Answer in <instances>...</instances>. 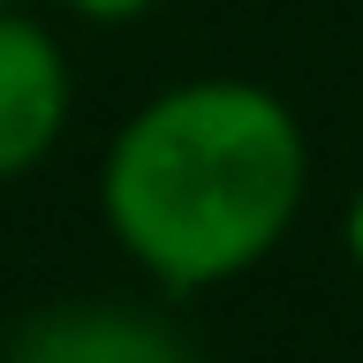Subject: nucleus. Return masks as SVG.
<instances>
[{"label": "nucleus", "instance_id": "nucleus-1", "mask_svg": "<svg viewBox=\"0 0 363 363\" xmlns=\"http://www.w3.org/2000/svg\"><path fill=\"white\" fill-rule=\"evenodd\" d=\"M311 197L303 113L257 76L152 91L99 152V220L152 288L212 295L288 242Z\"/></svg>", "mask_w": 363, "mask_h": 363}, {"label": "nucleus", "instance_id": "nucleus-2", "mask_svg": "<svg viewBox=\"0 0 363 363\" xmlns=\"http://www.w3.org/2000/svg\"><path fill=\"white\" fill-rule=\"evenodd\" d=\"M0 363H204L174 318L121 303V295H76L45 303L16 325Z\"/></svg>", "mask_w": 363, "mask_h": 363}, {"label": "nucleus", "instance_id": "nucleus-3", "mask_svg": "<svg viewBox=\"0 0 363 363\" xmlns=\"http://www.w3.org/2000/svg\"><path fill=\"white\" fill-rule=\"evenodd\" d=\"M68 113H76V76H68L61 38L38 16L0 8V182L45 167Z\"/></svg>", "mask_w": 363, "mask_h": 363}, {"label": "nucleus", "instance_id": "nucleus-4", "mask_svg": "<svg viewBox=\"0 0 363 363\" xmlns=\"http://www.w3.org/2000/svg\"><path fill=\"white\" fill-rule=\"evenodd\" d=\"M61 8L84 16V23H99V30H121V23H144L159 0H61Z\"/></svg>", "mask_w": 363, "mask_h": 363}, {"label": "nucleus", "instance_id": "nucleus-5", "mask_svg": "<svg viewBox=\"0 0 363 363\" xmlns=\"http://www.w3.org/2000/svg\"><path fill=\"white\" fill-rule=\"evenodd\" d=\"M340 250H348V265L363 272V189L348 197V212H340Z\"/></svg>", "mask_w": 363, "mask_h": 363}, {"label": "nucleus", "instance_id": "nucleus-6", "mask_svg": "<svg viewBox=\"0 0 363 363\" xmlns=\"http://www.w3.org/2000/svg\"><path fill=\"white\" fill-rule=\"evenodd\" d=\"M0 8H8V0H0Z\"/></svg>", "mask_w": 363, "mask_h": 363}]
</instances>
